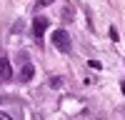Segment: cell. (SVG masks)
<instances>
[{"instance_id": "3957f363", "label": "cell", "mask_w": 125, "mask_h": 120, "mask_svg": "<svg viewBox=\"0 0 125 120\" xmlns=\"http://www.w3.org/2000/svg\"><path fill=\"white\" fill-rule=\"evenodd\" d=\"M48 25H50V23H48V18H35V20H33V35H35L38 40H43Z\"/></svg>"}, {"instance_id": "ba28073f", "label": "cell", "mask_w": 125, "mask_h": 120, "mask_svg": "<svg viewBox=\"0 0 125 120\" xmlns=\"http://www.w3.org/2000/svg\"><path fill=\"white\" fill-rule=\"evenodd\" d=\"M0 120H13V118H10L8 113H0Z\"/></svg>"}, {"instance_id": "30bf717a", "label": "cell", "mask_w": 125, "mask_h": 120, "mask_svg": "<svg viewBox=\"0 0 125 120\" xmlns=\"http://www.w3.org/2000/svg\"><path fill=\"white\" fill-rule=\"evenodd\" d=\"M0 105H3V100H0Z\"/></svg>"}, {"instance_id": "52a82bcc", "label": "cell", "mask_w": 125, "mask_h": 120, "mask_svg": "<svg viewBox=\"0 0 125 120\" xmlns=\"http://www.w3.org/2000/svg\"><path fill=\"white\" fill-rule=\"evenodd\" d=\"M53 0H38V8H45V5H50Z\"/></svg>"}, {"instance_id": "5b68a950", "label": "cell", "mask_w": 125, "mask_h": 120, "mask_svg": "<svg viewBox=\"0 0 125 120\" xmlns=\"http://www.w3.org/2000/svg\"><path fill=\"white\" fill-rule=\"evenodd\" d=\"M60 85H62L60 78H50V88H60Z\"/></svg>"}, {"instance_id": "7a4b0ae2", "label": "cell", "mask_w": 125, "mask_h": 120, "mask_svg": "<svg viewBox=\"0 0 125 120\" xmlns=\"http://www.w3.org/2000/svg\"><path fill=\"white\" fill-rule=\"evenodd\" d=\"M13 78V68H10V60L8 55L0 50V80H10Z\"/></svg>"}, {"instance_id": "277c9868", "label": "cell", "mask_w": 125, "mask_h": 120, "mask_svg": "<svg viewBox=\"0 0 125 120\" xmlns=\"http://www.w3.org/2000/svg\"><path fill=\"white\" fill-rule=\"evenodd\" d=\"M33 75H35V68L30 65V60L25 58V65H23V70H20V83H30V80H33Z\"/></svg>"}, {"instance_id": "8992f818", "label": "cell", "mask_w": 125, "mask_h": 120, "mask_svg": "<svg viewBox=\"0 0 125 120\" xmlns=\"http://www.w3.org/2000/svg\"><path fill=\"white\" fill-rule=\"evenodd\" d=\"M88 65H90V68H93V70H100V68H103V65H100V63H98V60H90V63H88Z\"/></svg>"}, {"instance_id": "6da1fadb", "label": "cell", "mask_w": 125, "mask_h": 120, "mask_svg": "<svg viewBox=\"0 0 125 120\" xmlns=\"http://www.w3.org/2000/svg\"><path fill=\"white\" fill-rule=\"evenodd\" d=\"M53 45H55L58 50H62V53H70V48H73V45H70V35H68L62 28L53 33Z\"/></svg>"}, {"instance_id": "9c48e42d", "label": "cell", "mask_w": 125, "mask_h": 120, "mask_svg": "<svg viewBox=\"0 0 125 120\" xmlns=\"http://www.w3.org/2000/svg\"><path fill=\"white\" fill-rule=\"evenodd\" d=\"M120 90H123V95H125V83H120Z\"/></svg>"}]
</instances>
